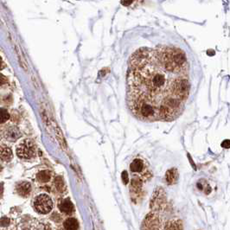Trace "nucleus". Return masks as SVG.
<instances>
[{"mask_svg": "<svg viewBox=\"0 0 230 230\" xmlns=\"http://www.w3.org/2000/svg\"><path fill=\"white\" fill-rule=\"evenodd\" d=\"M126 100L145 121H170L184 109L189 92V63L173 47L144 48L133 54L126 75Z\"/></svg>", "mask_w": 230, "mask_h": 230, "instance_id": "obj_1", "label": "nucleus"}, {"mask_svg": "<svg viewBox=\"0 0 230 230\" xmlns=\"http://www.w3.org/2000/svg\"><path fill=\"white\" fill-rule=\"evenodd\" d=\"M16 154L22 159H31L36 155V145L30 139H25L22 141L17 148Z\"/></svg>", "mask_w": 230, "mask_h": 230, "instance_id": "obj_2", "label": "nucleus"}, {"mask_svg": "<svg viewBox=\"0 0 230 230\" xmlns=\"http://www.w3.org/2000/svg\"><path fill=\"white\" fill-rule=\"evenodd\" d=\"M34 206L38 213L45 215L51 211L53 208V202L48 195L42 194L39 195L35 199Z\"/></svg>", "mask_w": 230, "mask_h": 230, "instance_id": "obj_3", "label": "nucleus"}, {"mask_svg": "<svg viewBox=\"0 0 230 230\" xmlns=\"http://www.w3.org/2000/svg\"><path fill=\"white\" fill-rule=\"evenodd\" d=\"M5 137L9 141H15L21 137V133L16 126H10L5 133Z\"/></svg>", "mask_w": 230, "mask_h": 230, "instance_id": "obj_4", "label": "nucleus"}, {"mask_svg": "<svg viewBox=\"0 0 230 230\" xmlns=\"http://www.w3.org/2000/svg\"><path fill=\"white\" fill-rule=\"evenodd\" d=\"M59 210L66 215H70L74 212V205L69 199H64L59 203Z\"/></svg>", "mask_w": 230, "mask_h": 230, "instance_id": "obj_5", "label": "nucleus"}, {"mask_svg": "<svg viewBox=\"0 0 230 230\" xmlns=\"http://www.w3.org/2000/svg\"><path fill=\"white\" fill-rule=\"evenodd\" d=\"M16 190H17V193L22 196H27L31 191V184L28 182H23L17 185Z\"/></svg>", "mask_w": 230, "mask_h": 230, "instance_id": "obj_6", "label": "nucleus"}, {"mask_svg": "<svg viewBox=\"0 0 230 230\" xmlns=\"http://www.w3.org/2000/svg\"><path fill=\"white\" fill-rule=\"evenodd\" d=\"M12 151L8 146L2 145L0 146V159L2 161H10L12 159Z\"/></svg>", "mask_w": 230, "mask_h": 230, "instance_id": "obj_7", "label": "nucleus"}, {"mask_svg": "<svg viewBox=\"0 0 230 230\" xmlns=\"http://www.w3.org/2000/svg\"><path fill=\"white\" fill-rule=\"evenodd\" d=\"M165 178H166V182H167V184H174L175 183H177V178H178L177 170L175 169V168H172V169L169 170L166 172Z\"/></svg>", "mask_w": 230, "mask_h": 230, "instance_id": "obj_8", "label": "nucleus"}, {"mask_svg": "<svg viewBox=\"0 0 230 230\" xmlns=\"http://www.w3.org/2000/svg\"><path fill=\"white\" fill-rule=\"evenodd\" d=\"M130 169L133 173H140L144 170V163L141 159H135L130 164Z\"/></svg>", "mask_w": 230, "mask_h": 230, "instance_id": "obj_9", "label": "nucleus"}, {"mask_svg": "<svg viewBox=\"0 0 230 230\" xmlns=\"http://www.w3.org/2000/svg\"><path fill=\"white\" fill-rule=\"evenodd\" d=\"M164 230H184V225H183L182 221H170L166 224Z\"/></svg>", "mask_w": 230, "mask_h": 230, "instance_id": "obj_10", "label": "nucleus"}, {"mask_svg": "<svg viewBox=\"0 0 230 230\" xmlns=\"http://www.w3.org/2000/svg\"><path fill=\"white\" fill-rule=\"evenodd\" d=\"M63 227L66 230H77L79 228V222L76 219L70 217L64 221Z\"/></svg>", "mask_w": 230, "mask_h": 230, "instance_id": "obj_11", "label": "nucleus"}, {"mask_svg": "<svg viewBox=\"0 0 230 230\" xmlns=\"http://www.w3.org/2000/svg\"><path fill=\"white\" fill-rule=\"evenodd\" d=\"M163 197H164V195H162V193H160V192L159 195L158 193H154L153 197L152 200V203H151V207L152 208L160 207L163 203Z\"/></svg>", "mask_w": 230, "mask_h": 230, "instance_id": "obj_12", "label": "nucleus"}, {"mask_svg": "<svg viewBox=\"0 0 230 230\" xmlns=\"http://www.w3.org/2000/svg\"><path fill=\"white\" fill-rule=\"evenodd\" d=\"M51 178V172L49 170H42L37 174V180L40 183H48Z\"/></svg>", "mask_w": 230, "mask_h": 230, "instance_id": "obj_13", "label": "nucleus"}, {"mask_svg": "<svg viewBox=\"0 0 230 230\" xmlns=\"http://www.w3.org/2000/svg\"><path fill=\"white\" fill-rule=\"evenodd\" d=\"M16 53L17 55V57H18V61H19V63H20L21 67L24 69V70H27L28 67H27V64H26L25 60L24 59V57L22 56V53H21L20 49L18 46H16Z\"/></svg>", "mask_w": 230, "mask_h": 230, "instance_id": "obj_14", "label": "nucleus"}, {"mask_svg": "<svg viewBox=\"0 0 230 230\" xmlns=\"http://www.w3.org/2000/svg\"><path fill=\"white\" fill-rule=\"evenodd\" d=\"M55 185L57 187V190L59 191H63L65 189V185H64V181L61 177H57L55 180Z\"/></svg>", "mask_w": 230, "mask_h": 230, "instance_id": "obj_15", "label": "nucleus"}, {"mask_svg": "<svg viewBox=\"0 0 230 230\" xmlns=\"http://www.w3.org/2000/svg\"><path fill=\"white\" fill-rule=\"evenodd\" d=\"M10 118L9 113L3 108H0V124L6 122Z\"/></svg>", "mask_w": 230, "mask_h": 230, "instance_id": "obj_16", "label": "nucleus"}, {"mask_svg": "<svg viewBox=\"0 0 230 230\" xmlns=\"http://www.w3.org/2000/svg\"><path fill=\"white\" fill-rule=\"evenodd\" d=\"M141 187H142V184H141V181H139L138 179H134L133 178L132 180V189H134L135 192H138L141 190Z\"/></svg>", "mask_w": 230, "mask_h": 230, "instance_id": "obj_17", "label": "nucleus"}, {"mask_svg": "<svg viewBox=\"0 0 230 230\" xmlns=\"http://www.w3.org/2000/svg\"><path fill=\"white\" fill-rule=\"evenodd\" d=\"M121 179H122V182L124 183V184H128L129 177H128V173L126 170H124L122 173H121Z\"/></svg>", "mask_w": 230, "mask_h": 230, "instance_id": "obj_18", "label": "nucleus"}, {"mask_svg": "<svg viewBox=\"0 0 230 230\" xmlns=\"http://www.w3.org/2000/svg\"><path fill=\"white\" fill-rule=\"evenodd\" d=\"M229 145H230V142L228 139H226V140H224V141L221 143V147H223V148H226V149L229 148Z\"/></svg>", "mask_w": 230, "mask_h": 230, "instance_id": "obj_19", "label": "nucleus"}, {"mask_svg": "<svg viewBox=\"0 0 230 230\" xmlns=\"http://www.w3.org/2000/svg\"><path fill=\"white\" fill-rule=\"evenodd\" d=\"M6 78H5L3 75H0V85H3V84H5V82H6Z\"/></svg>", "mask_w": 230, "mask_h": 230, "instance_id": "obj_20", "label": "nucleus"}, {"mask_svg": "<svg viewBox=\"0 0 230 230\" xmlns=\"http://www.w3.org/2000/svg\"><path fill=\"white\" fill-rule=\"evenodd\" d=\"M0 67H1V58H0Z\"/></svg>", "mask_w": 230, "mask_h": 230, "instance_id": "obj_21", "label": "nucleus"}, {"mask_svg": "<svg viewBox=\"0 0 230 230\" xmlns=\"http://www.w3.org/2000/svg\"><path fill=\"white\" fill-rule=\"evenodd\" d=\"M152 230H159V228H156V229H152Z\"/></svg>", "mask_w": 230, "mask_h": 230, "instance_id": "obj_22", "label": "nucleus"}]
</instances>
